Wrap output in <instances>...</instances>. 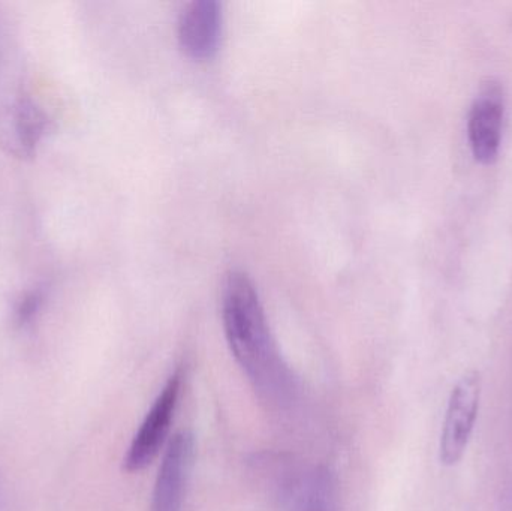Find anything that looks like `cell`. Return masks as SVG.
Here are the masks:
<instances>
[{"label":"cell","instance_id":"cell-1","mask_svg":"<svg viewBox=\"0 0 512 511\" xmlns=\"http://www.w3.org/2000/svg\"><path fill=\"white\" fill-rule=\"evenodd\" d=\"M222 321L231 353L251 381L256 395L274 410L295 401V378L271 335L254 282L234 270L225 279Z\"/></svg>","mask_w":512,"mask_h":511},{"label":"cell","instance_id":"cell-2","mask_svg":"<svg viewBox=\"0 0 512 511\" xmlns=\"http://www.w3.org/2000/svg\"><path fill=\"white\" fill-rule=\"evenodd\" d=\"M505 93L499 81H483L468 116V141L475 161L492 165L501 152Z\"/></svg>","mask_w":512,"mask_h":511},{"label":"cell","instance_id":"cell-3","mask_svg":"<svg viewBox=\"0 0 512 511\" xmlns=\"http://www.w3.org/2000/svg\"><path fill=\"white\" fill-rule=\"evenodd\" d=\"M182 380V371L177 369L165 384L162 392L159 393L155 404L147 413L146 419L141 423L140 429L135 434L128 453H126L125 461H123V467L128 473H138V471L144 470L161 452L165 438L170 432L177 404H179Z\"/></svg>","mask_w":512,"mask_h":511},{"label":"cell","instance_id":"cell-4","mask_svg":"<svg viewBox=\"0 0 512 511\" xmlns=\"http://www.w3.org/2000/svg\"><path fill=\"white\" fill-rule=\"evenodd\" d=\"M481 401V374L468 372L451 393L441 437V462L447 467L459 464L468 449Z\"/></svg>","mask_w":512,"mask_h":511},{"label":"cell","instance_id":"cell-5","mask_svg":"<svg viewBox=\"0 0 512 511\" xmlns=\"http://www.w3.org/2000/svg\"><path fill=\"white\" fill-rule=\"evenodd\" d=\"M194 459V437L180 432L168 444L153 489L152 511H182Z\"/></svg>","mask_w":512,"mask_h":511},{"label":"cell","instance_id":"cell-6","mask_svg":"<svg viewBox=\"0 0 512 511\" xmlns=\"http://www.w3.org/2000/svg\"><path fill=\"white\" fill-rule=\"evenodd\" d=\"M180 45L194 59H210L221 44L222 9L216 0L189 3L177 26Z\"/></svg>","mask_w":512,"mask_h":511},{"label":"cell","instance_id":"cell-7","mask_svg":"<svg viewBox=\"0 0 512 511\" xmlns=\"http://www.w3.org/2000/svg\"><path fill=\"white\" fill-rule=\"evenodd\" d=\"M294 511H334V485L324 471H316L294 489Z\"/></svg>","mask_w":512,"mask_h":511},{"label":"cell","instance_id":"cell-8","mask_svg":"<svg viewBox=\"0 0 512 511\" xmlns=\"http://www.w3.org/2000/svg\"><path fill=\"white\" fill-rule=\"evenodd\" d=\"M42 299H44V296H42V293L39 290H35L32 291V293L27 294V296L21 300L20 306L17 308L18 323H29V321L35 317L39 308H41Z\"/></svg>","mask_w":512,"mask_h":511}]
</instances>
